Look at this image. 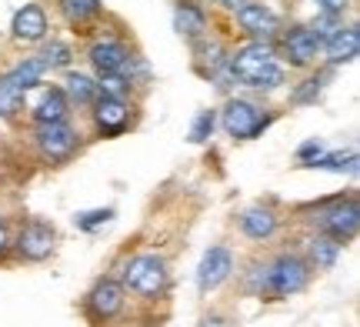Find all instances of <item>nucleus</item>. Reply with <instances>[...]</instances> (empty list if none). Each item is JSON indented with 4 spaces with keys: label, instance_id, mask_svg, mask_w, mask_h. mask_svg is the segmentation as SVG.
Wrapping results in <instances>:
<instances>
[{
    "label": "nucleus",
    "instance_id": "f257e3e1",
    "mask_svg": "<svg viewBox=\"0 0 360 327\" xmlns=\"http://www.w3.org/2000/svg\"><path fill=\"white\" fill-rule=\"evenodd\" d=\"M231 77L257 87V91H274L283 84V67L274 60V47L264 40H254L231 57Z\"/></svg>",
    "mask_w": 360,
    "mask_h": 327
},
{
    "label": "nucleus",
    "instance_id": "f03ea898",
    "mask_svg": "<svg viewBox=\"0 0 360 327\" xmlns=\"http://www.w3.org/2000/svg\"><path fill=\"white\" fill-rule=\"evenodd\" d=\"M120 288L141 297V301H157L164 297L170 288V271L167 261L160 254H134L130 261H124L120 271Z\"/></svg>",
    "mask_w": 360,
    "mask_h": 327
},
{
    "label": "nucleus",
    "instance_id": "7ed1b4c3",
    "mask_svg": "<svg viewBox=\"0 0 360 327\" xmlns=\"http://www.w3.org/2000/svg\"><path fill=\"white\" fill-rule=\"evenodd\" d=\"M310 267L300 254H281L267 264V297H290L310 284Z\"/></svg>",
    "mask_w": 360,
    "mask_h": 327
},
{
    "label": "nucleus",
    "instance_id": "20e7f679",
    "mask_svg": "<svg viewBox=\"0 0 360 327\" xmlns=\"http://www.w3.org/2000/svg\"><path fill=\"white\" fill-rule=\"evenodd\" d=\"M314 224H317V231H321V234L334 237L337 244H347V241L357 237V227H360L357 200L347 197V200H334V204H327V207L317 210Z\"/></svg>",
    "mask_w": 360,
    "mask_h": 327
},
{
    "label": "nucleus",
    "instance_id": "39448f33",
    "mask_svg": "<svg viewBox=\"0 0 360 327\" xmlns=\"http://www.w3.org/2000/svg\"><path fill=\"white\" fill-rule=\"evenodd\" d=\"M124 304H127V290L120 288V281H114V277H103V281H97V284H94V290L87 294L84 311H87L90 321L107 324V321L120 317Z\"/></svg>",
    "mask_w": 360,
    "mask_h": 327
},
{
    "label": "nucleus",
    "instance_id": "423d86ee",
    "mask_svg": "<svg viewBox=\"0 0 360 327\" xmlns=\"http://www.w3.org/2000/svg\"><path fill=\"white\" fill-rule=\"evenodd\" d=\"M270 124V117H264V110L250 101H231L224 107V131L237 137V141H250L257 137L264 127Z\"/></svg>",
    "mask_w": 360,
    "mask_h": 327
},
{
    "label": "nucleus",
    "instance_id": "0eeeda50",
    "mask_svg": "<svg viewBox=\"0 0 360 327\" xmlns=\"http://www.w3.org/2000/svg\"><path fill=\"white\" fill-rule=\"evenodd\" d=\"M37 147L40 154L47 160H67L74 158V150H77L80 144V134L67 124V120H60V124H37Z\"/></svg>",
    "mask_w": 360,
    "mask_h": 327
},
{
    "label": "nucleus",
    "instance_id": "6e6552de",
    "mask_svg": "<svg viewBox=\"0 0 360 327\" xmlns=\"http://www.w3.org/2000/svg\"><path fill=\"white\" fill-rule=\"evenodd\" d=\"M53 241H57V234H53V227L47 221H27L20 227L17 241H13V250L24 261H47L53 250Z\"/></svg>",
    "mask_w": 360,
    "mask_h": 327
},
{
    "label": "nucleus",
    "instance_id": "1a4fd4ad",
    "mask_svg": "<svg viewBox=\"0 0 360 327\" xmlns=\"http://www.w3.org/2000/svg\"><path fill=\"white\" fill-rule=\"evenodd\" d=\"M231 274H233V254H231V248L214 244V248L200 257V267H197V288H200V294H210V290H217Z\"/></svg>",
    "mask_w": 360,
    "mask_h": 327
},
{
    "label": "nucleus",
    "instance_id": "9d476101",
    "mask_svg": "<svg viewBox=\"0 0 360 327\" xmlns=\"http://www.w3.org/2000/svg\"><path fill=\"white\" fill-rule=\"evenodd\" d=\"M94 124L103 137H117V134L127 131L130 124V107L124 97H110V94H101L94 101Z\"/></svg>",
    "mask_w": 360,
    "mask_h": 327
},
{
    "label": "nucleus",
    "instance_id": "9b49d317",
    "mask_svg": "<svg viewBox=\"0 0 360 327\" xmlns=\"http://www.w3.org/2000/svg\"><path fill=\"white\" fill-rule=\"evenodd\" d=\"M90 64H94V70L101 74V77H107V74H124L127 70V64L134 60L127 51V44L117 37H103L97 40L94 47H90Z\"/></svg>",
    "mask_w": 360,
    "mask_h": 327
},
{
    "label": "nucleus",
    "instance_id": "f8f14e48",
    "mask_svg": "<svg viewBox=\"0 0 360 327\" xmlns=\"http://www.w3.org/2000/svg\"><path fill=\"white\" fill-rule=\"evenodd\" d=\"M237 24L244 27L250 37L270 40L281 30V17L270 11V7H264V4H240L237 7Z\"/></svg>",
    "mask_w": 360,
    "mask_h": 327
},
{
    "label": "nucleus",
    "instance_id": "ddd939ff",
    "mask_svg": "<svg viewBox=\"0 0 360 327\" xmlns=\"http://www.w3.org/2000/svg\"><path fill=\"white\" fill-rule=\"evenodd\" d=\"M317 51H321V40L310 27H290L283 34V53L294 67H307L317 60Z\"/></svg>",
    "mask_w": 360,
    "mask_h": 327
},
{
    "label": "nucleus",
    "instance_id": "4468645a",
    "mask_svg": "<svg viewBox=\"0 0 360 327\" xmlns=\"http://www.w3.org/2000/svg\"><path fill=\"white\" fill-rule=\"evenodd\" d=\"M13 37L24 40V44H40V40L47 37V13L40 4H24L20 11L13 13Z\"/></svg>",
    "mask_w": 360,
    "mask_h": 327
},
{
    "label": "nucleus",
    "instance_id": "2eb2a0df",
    "mask_svg": "<svg viewBox=\"0 0 360 327\" xmlns=\"http://www.w3.org/2000/svg\"><path fill=\"white\" fill-rule=\"evenodd\" d=\"M67 114H70V101H67V94L60 87H47L40 94L37 107H34L37 124H60V120H67Z\"/></svg>",
    "mask_w": 360,
    "mask_h": 327
},
{
    "label": "nucleus",
    "instance_id": "dca6fc26",
    "mask_svg": "<svg viewBox=\"0 0 360 327\" xmlns=\"http://www.w3.org/2000/svg\"><path fill=\"white\" fill-rule=\"evenodd\" d=\"M240 231L250 241H270L277 234V214L270 207H247L240 214Z\"/></svg>",
    "mask_w": 360,
    "mask_h": 327
},
{
    "label": "nucleus",
    "instance_id": "f3484780",
    "mask_svg": "<svg viewBox=\"0 0 360 327\" xmlns=\"http://www.w3.org/2000/svg\"><path fill=\"white\" fill-rule=\"evenodd\" d=\"M360 51V34L357 27H337L334 37H327V57L330 64H347Z\"/></svg>",
    "mask_w": 360,
    "mask_h": 327
},
{
    "label": "nucleus",
    "instance_id": "a211bd4d",
    "mask_svg": "<svg viewBox=\"0 0 360 327\" xmlns=\"http://www.w3.org/2000/svg\"><path fill=\"white\" fill-rule=\"evenodd\" d=\"M24 97H27V87L13 77V70L4 74V77H0V117L4 120L17 117L20 107H24Z\"/></svg>",
    "mask_w": 360,
    "mask_h": 327
},
{
    "label": "nucleus",
    "instance_id": "6ab92c4d",
    "mask_svg": "<svg viewBox=\"0 0 360 327\" xmlns=\"http://www.w3.org/2000/svg\"><path fill=\"white\" fill-rule=\"evenodd\" d=\"M340 248L344 244H337L334 237H327V234H317V237H310V244H307V254H310V267H317V271H330L337 264V257H340Z\"/></svg>",
    "mask_w": 360,
    "mask_h": 327
},
{
    "label": "nucleus",
    "instance_id": "aec40b11",
    "mask_svg": "<svg viewBox=\"0 0 360 327\" xmlns=\"http://www.w3.org/2000/svg\"><path fill=\"white\" fill-rule=\"evenodd\" d=\"M177 30L184 34V37H204V30H207V13L193 4V0H180L177 4Z\"/></svg>",
    "mask_w": 360,
    "mask_h": 327
},
{
    "label": "nucleus",
    "instance_id": "412c9836",
    "mask_svg": "<svg viewBox=\"0 0 360 327\" xmlns=\"http://www.w3.org/2000/svg\"><path fill=\"white\" fill-rule=\"evenodd\" d=\"M60 13L70 27H87L101 17V0H60Z\"/></svg>",
    "mask_w": 360,
    "mask_h": 327
},
{
    "label": "nucleus",
    "instance_id": "4be33fe9",
    "mask_svg": "<svg viewBox=\"0 0 360 327\" xmlns=\"http://www.w3.org/2000/svg\"><path fill=\"white\" fill-rule=\"evenodd\" d=\"M64 94H67V101H74V104L87 107V104H94V101L101 97V87H97V84H94L87 74H67Z\"/></svg>",
    "mask_w": 360,
    "mask_h": 327
},
{
    "label": "nucleus",
    "instance_id": "5701e85b",
    "mask_svg": "<svg viewBox=\"0 0 360 327\" xmlns=\"http://www.w3.org/2000/svg\"><path fill=\"white\" fill-rule=\"evenodd\" d=\"M37 60L44 64V70H57V67H67L70 64V47L64 40H51L44 51L37 53Z\"/></svg>",
    "mask_w": 360,
    "mask_h": 327
},
{
    "label": "nucleus",
    "instance_id": "b1692460",
    "mask_svg": "<svg viewBox=\"0 0 360 327\" xmlns=\"http://www.w3.org/2000/svg\"><path fill=\"white\" fill-rule=\"evenodd\" d=\"M114 217V210L110 207H101V210H84V214H77L74 217V224H77V231H97V227H103V224Z\"/></svg>",
    "mask_w": 360,
    "mask_h": 327
},
{
    "label": "nucleus",
    "instance_id": "393cba45",
    "mask_svg": "<svg viewBox=\"0 0 360 327\" xmlns=\"http://www.w3.org/2000/svg\"><path fill=\"white\" fill-rule=\"evenodd\" d=\"M214 127H217V114H214V110H200L197 120H193V127H191V141L193 144H204L207 137L214 134Z\"/></svg>",
    "mask_w": 360,
    "mask_h": 327
},
{
    "label": "nucleus",
    "instance_id": "a878e982",
    "mask_svg": "<svg viewBox=\"0 0 360 327\" xmlns=\"http://www.w3.org/2000/svg\"><path fill=\"white\" fill-rule=\"evenodd\" d=\"M244 288L250 290L254 297H267V264H254V267L247 271Z\"/></svg>",
    "mask_w": 360,
    "mask_h": 327
},
{
    "label": "nucleus",
    "instance_id": "bb28decb",
    "mask_svg": "<svg viewBox=\"0 0 360 327\" xmlns=\"http://www.w3.org/2000/svg\"><path fill=\"white\" fill-rule=\"evenodd\" d=\"M354 164H357V154H330V158H321L314 167H327V170H354Z\"/></svg>",
    "mask_w": 360,
    "mask_h": 327
},
{
    "label": "nucleus",
    "instance_id": "cd10ccee",
    "mask_svg": "<svg viewBox=\"0 0 360 327\" xmlns=\"http://www.w3.org/2000/svg\"><path fill=\"white\" fill-rule=\"evenodd\" d=\"M317 94H321V77L304 80V87L294 91V104H314V101H317Z\"/></svg>",
    "mask_w": 360,
    "mask_h": 327
},
{
    "label": "nucleus",
    "instance_id": "c85d7f7f",
    "mask_svg": "<svg viewBox=\"0 0 360 327\" xmlns=\"http://www.w3.org/2000/svg\"><path fill=\"white\" fill-rule=\"evenodd\" d=\"M297 154H300V160H307V164H317V160L323 158V144H321V141H307V144L300 147Z\"/></svg>",
    "mask_w": 360,
    "mask_h": 327
},
{
    "label": "nucleus",
    "instance_id": "c756f323",
    "mask_svg": "<svg viewBox=\"0 0 360 327\" xmlns=\"http://www.w3.org/2000/svg\"><path fill=\"white\" fill-rule=\"evenodd\" d=\"M350 0H321V13H330V17H340L347 11Z\"/></svg>",
    "mask_w": 360,
    "mask_h": 327
},
{
    "label": "nucleus",
    "instance_id": "7c9ffc66",
    "mask_svg": "<svg viewBox=\"0 0 360 327\" xmlns=\"http://www.w3.org/2000/svg\"><path fill=\"white\" fill-rule=\"evenodd\" d=\"M13 248V241H11V231H7V224L0 221V257H7V250Z\"/></svg>",
    "mask_w": 360,
    "mask_h": 327
},
{
    "label": "nucleus",
    "instance_id": "2f4dec72",
    "mask_svg": "<svg viewBox=\"0 0 360 327\" xmlns=\"http://www.w3.org/2000/svg\"><path fill=\"white\" fill-rule=\"evenodd\" d=\"M200 327H231V324H227L220 314H207L204 321H200Z\"/></svg>",
    "mask_w": 360,
    "mask_h": 327
},
{
    "label": "nucleus",
    "instance_id": "473e14b6",
    "mask_svg": "<svg viewBox=\"0 0 360 327\" xmlns=\"http://www.w3.org/2000/svg\"><path fill=\"white\" fill-rule=\"evenodd\" d=\"M220 4H224V7H231V11H237V7H240V4H247V0H220Z\"/></svg>",
    "mask_w": 360,
    "mask_h": 327
}]
</instances>
